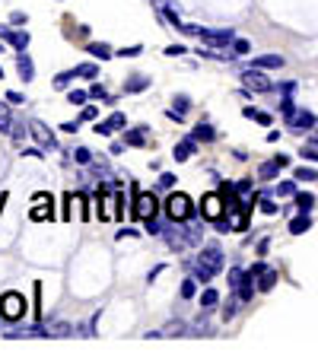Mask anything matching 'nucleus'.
Here are the masks:
<instances>
[{"label": "nucleus", "instance_id": "f257e3e1", "mask_svg": "<svg viewBox=\"0 0 318 356\" xmlns=\"http://www.w3.org/2000/svg\"><path fill=\"white\" fill-rule=\"evenodd\" d=\"M223 270V252L216 245H207L204 252L198 254V264H194V280L198 283H210L216 274Z\"/></svg>", "mask_w": 318, "mask_h": 356}, {"label": "nucleus", "instance_id": "f03ea898", "mask_svg": "<svg viewBox=\"0 0 318 356\" xmlns=\"http://www.w3.org/2000/svg\"><path fill=\"white\" fill-rule=\"evenodd\" d=\"M166 213H169V220H175V222H188L194 216L191 197H188V194H182V191L169 194V197H166Z\"/></svg>", "mask_w": 318, "mask_h": 356}, {"label": "nucleus", "instance_id": "7ed1b4c3", "mask_svg": "<svg viewBox=\"0 0 318 356\" xmlns=\"http://www.w3.org/2000/svg\"><path fill=\"white\" fill-rule=\"evenodd\" d=\"M0 315L7 321H19L26 315V296L22 293H3L0 296Z\"/></svg>", "mask_w": 318, "mask_h": 356}, {"label": "nucleus", "instance_id": "20e7f679", "mask_svg": "<svg viewBox=\"0 0 318 356\" xmlns=\"http://www.w3.org/2000/svg\"><path fill=\"white\" fill-rule=\"evenodd\" d=\"M223 213H226V200H223V194H204V204H200V216L210 222L223 220Z\"/></svg>", "mask_w": 318, "mask_h": 356}, {"label": "nucleus", "instance_id": "39448f33", "mask_svg": "<svg viewBox=\"0 0 318 356\" xmlns=\"http://www.w3.org/2000/svg\"><path fill=\"white\" fill-rule=\"evenodd\" d=\"M156 210H159V200H156V194H147V191H137V200H134V210L131 213L137 216V220H150V216H156Z\"/></svg>", "mask_w": 318, "mask_h": 356}, {"label": "nucleus", "instance_id": "423d86ee", "mask_svg": "<svg viewBox=\"0 0 318 356\" xmlns=\"http://www.w3.org/2000/svg\"><path fill=\"white\" fill-rule=\"evenodd\" d=\"M242 83H245L248 89H255V92H267V89H274V83H271L264 74H261V67H252V70H245V74H242Z\"/></svg>", "mask_w": 318, "mask_h": 356}, {"label": "nucleus", "instance_id": "0eeeda50", "mask_svg": "<svg viewBox=\"0 0 318 356\" xmlns=\"http://www.w3.org/2000/svg\"><path fill=\"white\" fill-rule=\"evenodd\" d=\"M283 118H287V124H293V127H299V131H309V127H315L318 124V118L315 115H312V111H305V108H293V111H287V115H283Z\"/></svg>", "mask_w": 318, "mask_h": 356}, {"label": "nucleus", "instance_id": "6e6552de", "mask_svg": "<svg viewBox=\"0 0 318 356\" xmlns=\"http://www.w3.org/2000/svg\"><path fill=\"white\" fill-rule=\"evenodd\" d=\"M200 38H204V44L220 48V44H230L236 35H232V29H200Z\"/></svg>", "mask_w": 318, "mask_h": 356}, {"label": "nucleus", "instance_id": "1a4fd4ad", "mask_svg": "<svg viewBox=\"0 0 318 356\" xmlns=\"http://www.w3.org/2000/svg\"><path fill=\"white\" fill-rule=\"evenodd\" d=\"M0 38L7 44H13V48H29V32H19V29H10V26H0Z\"/></svg>", "mask_w": 318, "mask_h": 356}, {"label": "nucleus", "instance_id": "9d476101", "mask_svg": "<svg viewBox=\"0 0 318 356\" xmlns=\"http://www.w3.org/2000/svg\"><path fill=\"white\" fill-rule=\"evenodd\" d=\"M29 131H32V137H35V140L42 143L45 149H54V147H58V140H54V134L48 131V127H45L42 121H29Z\"/></svg>", "mask_w": 318, "mask_h": 356}, {"label": "nucleus", "instance_id": "9b49d317", "mask_svg": "<svg viewBox=\"0 0 318 356\" xmlns=\"http://www.w3.org/2000/svg\"><path fill=\"white\" fill-rule=\"evenodd\" d=\"M280 169H287V156H274V159H267V163L258 169V175L264 178V181H271V178H277V172Z\"/></svg>", "mask_w": 318, "mask_h": 356}, {"label": "nucleus", "instance_id": "f8f14e48", "mask_svg": "<svg viewBox=\"0 0 318 356\" xmlns=\"http://www.w3.org/2000/svg\"><path fill=\"white\" fill-rule=\"evenodd\" d=\"M230 229L232 232H245V229H248V204H245V207L230 210Z\"/></svg>", "mask_w": 318, "mask_h": 356}, {"label": "nucleus", "instance_id": "ddd939ff", "mask_svg": "<svg viewBox=\"0 0 318 356\" xmlns=\"http://www.w3.org/2000/svg\"><path fill=\"white\" fill-rule=\"evenodd\" d=\"M194 149H198V140L194 137H185L182 143H175V149H172V156H175L178 163H185V159H191Z\"/></svg>", "mask_w": 318, "mask_h": 356}, {"label": "nucleus", "instance_id": "4468645a", "mask_svg": "<svg viewBox=\"0 0 318 356\" xmlns=\"http://www.w3.org/2000/svg\"><path fill=\"white\" fill-rule=\"evenodd\" d=\"M283 64H287V60H283L280 54H261V58H255L252 67H261V70H280Z\"/></svg>", "mask_w": 318, "mask_h": 356}, {"label": "nucleus", "instance_id": "2eb2a0df", "mask_svg": "<svg viewBox=\"0 0 318 356\" xmlns=\"http://www.w3.org/2000/svg\"><path fill=\"white\" fill-rule=\"evenodd\" d=\"M147 134H150V127H147V124L134 127V131H127V134H125V143H127V147H143V143H147Z\"/></svg>", "mask_w": 318, "mask_h": 356}, {"label": "nucleus", "instance_id": "dca6fc26", "mask_svg": "<svg viewBox=\"0 0 318 356\" xmlns=\"http://www.w3.org/2000/svg\"><path fill=\"white\" fill-rule=\"evenodd\" d=\"M150 86V74H134L125 80V92H143Z\"/></svg>", "mask_w": 318, "mask_h": 356}, {"label": "nucleus", "instance_id": "f3484780", "mask_svg": "<svg viewBox=\"0 0 318 356\" xmlns=\"http://www.w3.org/2000/svg\"><path fill=\"white\" fill-rule=\"evenodd\" d=\"M188 108H191L188 96H175V102H172V108H169V118H172V121H182V118L188 115Z\"/></svg>", "mask_w": 318, "mask_h": 356}, {"label": "nucleus", "instance_id": "a211bd4d", "mask_svg": "<svg viewBox=\"0 0 318 356\" xmlns=\"http://www.w3.org/2000/svg\"><path fill=\"white\" fill-rule=\"evenodd\" d=\"M242 115L248 121H258V124H271V115H267V111H261V108H255V105H245Z\"/></svg>", "mask_w": 318, "mask_h": 356}, {"label": "nucleus", "instance_id": "6ab92c4d", "mask_svg": "<svg viewBox=\"0 0 318 356\" xmlns=\"http://www.w3.org/2000/svg\"><path fill=\"white\" fill-rule=\"evenodd\" d=\"M29 216H32V220H54V207H51V200H45V204H35Z\"/></svg>", "mask_w": 318, "mask_h": 356}, {"label": "nucleus", "instance_id": "aec40b11", "mask_svg": "<svg viewBox=\"0 0 318 356\" xmlns=\"http://www.w3.org/2000/svg\"><path fill=\"white\" fill-rule=\"evenodd\" d=\"M86 51L93 54V58H102V60H109V58H115V51H111L105 42H93V44H86Z\"/></svg>", "mask_w": 318, "mask_h": 356}, {"label": "nucleus", "instance_id": "412c9836", "mask_svg": "<svg viewBox=\"0 0 318 356\" xmlns=\"http://www.w3.org/2000/svg\"><path fill=\"white\" fill-rule=\"evenodd\" d=\"M309 226H312V220H309V213L303 210L296 220L289 222V232H293V236H303V232H309Z\"/></svg>", "mask_w": 318, "mask_h": 356}, {"label": "nucleus", "instance_id": "4be33fe9", "mask_svg": "<svg viewBox=\"0 0 318 356\" xmlns=\"http://www.w3.org/2000/svg\"><path fill=\"white\" fill-rule=\"evenodd\" d=\"M16 67H19V76H22L26 83H29L32 76H35V67H32V60L26 58V54H19V58H16Z\"/></svg>", "mask_w": 318, "mask_h": 356}, {"label": "nucleus", "instance_id": "5701e85b", "mask_svg": "<svg viewBox=\"0 0 318 356\" xmlns=\"http://www.w3.org/2000/svg\"><path fill=\"white\" fill-rule=\"evenodd\" d=\"M191 137H194V140H204V143H207V140H214V137H216V131L207 124V121H200V124L194 127V134H191Z\"/></svg>", "mask_w": 318, "mask_h": 356}, {"label": "nucleus", "instance_id": "b1692460", "mask_svg": "<svg viewBox=\"0 0 318 356\" xmlns=\"http://www.w3.org/2000/svg\"><path fill=\"white\" fill-rule=\"evenodd\" d=\"M274 283H277V270H271V267H267L264 274L258 277V289H261V293H267V289H274Z\"/></svg>", "mask_w": 318, "mask_h": 356}, {"label": "nucleus", "instance_id": "393cba45", "mask_svg": "<svg viewBox=\"0 0 318 356\" xmlns=\"http://www.w3.org/2000/svg\"><path fill=\"white\" fill-rule=\"evenodd\" d=\"M77 74H80L83 80H96V76H99V67L93 64V60H86V64H80V67H77Z\"/></svg>", "mask_w": 318, "mask_h": 356}, {"label": "nucleus", "instance_id": "a878e982", "mask_svg": "<svg viewBox=\"0 0 318 356\" xmlns=\"http://www.w3.org/2000/svg\"><path fill=\"white\" fill-rule=\"evenodd\" d=\"M216 302H220V293H216V289H204V293H200V305H204V309H214Z\"/></svg>", "mask_w": 318, "mask_h": 356}, {"label": "nucleus", "instance_id": "bb28decb", "mask_svg": "<svg viewBox=\"0 0 318 356\" xmlns=\"http://www.w3.org/2000/svg\"><path fill=\"white\" fill-rule=\"evenodd\" d=\"M293 175H296V181H318V172L309 169V165H299Z\"/></svg>", "mask_w": 318, "mask_h": 356}, {"label": "nucleus", "instance_id": "cd10ccee", "mask_svg": "<svg viewBox=\"0 0 318 356\" xmlns=\"http://www.w3.org/2000/svg\"><path fill=\"white\" fill-rule=\"evenodd\" d=\"M296 207L309 213V210L315 207V197H312V194H303V191H296Z\"/></svg>", "mask_w": 318, "mask_h": 356}, {"label": "nucleus", "instance_id": "c85d7f7f", "mask_svg": "<svg viewBox=\"0 0 318 356\" xmlns=\"http://www.w3.org/2000/svg\"><path fill=\"white\" fill-rule=\"evenodd\" d=\"M77 76H80V74H77V67H74V70H64V74H58V76H54V86H58V89H64L67 83H70V80H77Z\"/></svg>", "mask_w": 318, "mask_h": 356}, {"label": "nucleus", "instance_id": "c756f323", "mask_svg": "<svg viewBox=\"0 0 318 356\" xmlns=\"http://www.w3.org/2000/svg\"><path fill=\"white\" fill-rule=\"evenodd\" d=\"M86 99H89V92H83V89H70L67 92V102L70 105H86Z\"/></svg>", "mask_w": 318, "mask_h": 356}, {"label": "nucleus", "instance_id": "7c9ffc66", "mask_svg": "<svg viewBox=\"0 0 318 356\" xmlns=\"http://www.w3.org/2000/svg\"><path fill=\"white\" fill-rule=\"evenodd\" d=\"M0 131H3V134L13 131V121H10V108H7V105H0Z\"/></svg>", "mask_w": 318, "mask_h": 356}, {"label": "nucleus", "instance_id": "2f4dec72", "mask_svg": "<svg viewBox=\"0 0 318 356\" xmlns=\"http://www.w3.org/2000/svg\"><path fill=\"white\" fill-rule=\"evenodd\" d=\"M137 54H143V44H131V48H118V51H115V58H137Z\"/></svg>", "mask_w": 318, "mask_h": 356}, {"label": "nucleus", "instance_id": "473e14b6", "mask_svg": "<svg viewBox=\"0 0 318 356\" xmlns=\"http://www.w3.org/2000/svg\"><path fill=\"white\" fill-rule=\"evenodd\" d=\"M89 99H102V102H115V99L105 92V86H99V83H93V89H89Z\"/></svg>", "mask_w": 318, "mask_h": 356}, {"label": "nucleus", "instance_id": "72a5a7b5", "mask_svg": "<svg viewBox=\"0 0 318 356\" xmlns=\"http://www.w3.org/2000/svg\"><path fill=\"white\" fill-rule=\"evenodd\" d=\"M109 127H111V131H125V127H127V118L121 115V111H115V115L109 118Z\"/></svg>", "mask_w": 318, "mask_h": 356}, {"label": "nucleus", "instance_id": "f704fd0d", "mask_svg": "<svg viewBox=\"0 0 318 356\" xmlns=\"http://www.w3.org/2000/svg\"><path fill=\"white\" fill-rule=\"evenodd\" d=\"M143 229H147L150 236H163V226H159V220H156V216H150V220H143Z\"/></svg>", "mask_w": 318, "mask_h": 356}, {"label": "nucleus", "instance_id": "c9c22d12", "mask_svg": "<svg viewBox=\"0 0 318 356\" xmlns=\"http://www.w3.org/2000/svg\"><path fill=\"white\" fill-rule=\"evenodd\" d=\"M239 302H242V299H230V302L223 305V321H230L232 315H236V312H239Z\"/></svg>", "mask_w": 318, "mask_h": 356}, {"label": "nucleus", "instance_id": "e433bc0d", "mask_svg": "<svg viewBox=\"0 0 318 356\" xmlns=\"http://www.w3.org/2000/svg\"><path fill=\"white\" fill-rule=\"evenodd\" d=\"M182 296H185V299L198 296V280H185V283H182Z\"/></svg>", "mask_w": 318, "mask_h": 356}, {"label": "nucleus", "instance_id": "4c0bfd02", "mask_svg": "<svg viewBox=\"0 0 318 356\" xmlns=\"http://www.w3.org/2000/svg\"><path fill=\"white\" fill-rule=\"evenodd\" d=\"M74 159H77V163H83V165H89V163H93V153H89L86 147H77L74 149Z\"/></svg>", "mask_w": 318, "mask_h": 356}, {"label": "nucleus", "instance_id": "58836bf2", "mask_svg": "<svg viewBox=\"0 0 318 356\" xmlns=\"http://www.w3.org/2000/svg\"><path fill=\"white\" fill-rule=\"evenodd\" d=\"M163 16H166V19H169V26H175V29H182V16H178L172 7H163Z\"/></svg>", "mask_w": 318, "mask_h": 356}, {"label": "nucleus", "instance_id": "ea45409f", "mask_svg": "<svg viewBox=\"0 0 318 356\" xmlns=\"http://www.w3.org/2000/svg\"><path fill=\"white\" fill-rule=\"evenodd\" d=\"M232 51H236V54H248V51H252V44L245 42V38H232Z\"/></svg>", "mask_w": 318, "mask_h": 356}, {"label": "nucleus", "instance_id": "a19ab883", "mask_svg": "<svg viewBox=\"0 0 318 356\" xmlns=\"http://www.w3.org/2000/svg\"><path fill=\"white\" fill-rule=\"evenodd\" d=\"M99 118V111L93 108V105H83V115H80V121H96Z\"/></svg>", "mask_w": 318, "mask_h": 356}, {"label": "nucleus", "instance_id": "79ce46f5", "mask_svg": "<svg viewBox=\"0 0 318 356\" xmlns=\"http://www.w3.org/2000/svg\"><path fill=\"white\" fill-rule=\"evenodd\" d=\"M7 102L10 105H22V102H26V96H22V92H16V89H10V92H7Z\"/></svg>", "mask_w": 318, "mask_h": 356}, {"label": "nucleus", "instance_id": "37998d69", "mask_svg": "<svg viewBox=\"0 0 318 356\" xmlns=\"http://www.w3.org/2000/svg\"><path fill=\"white\" fill-rule=\"evenodd\" d=\"M261 210H264V213H277L280 207H277V204H274L271 197H261Z\"/></svg>", "mask_w": 318, "mask_h": 356}, {"label": "nucleus", "instance_id": "c03bdc74", "mask_svg": "<svg viewBox=\"0 0 318 356\" xmlns=\"http://www.w3.org/2000/svg\"><path fill=\"white\" fill-rule=\"evenodd\" d=\"M299 153H303V159H312V163H318V147H303Z\"/></svg>", "mask_w": 318, "mask_h": 356}, {"label": "nucleus", "instance_id": "a18cd8bd", "mask_svg": "<svg viewBox=\"0 0 318 356\" xmlns=\"http://www.w3.org/2000/svg\"><path fill=\"white\" fill-rule=\"evenodd\" d=\"M10 22H13V26H26V22H29V16L16 10V13H10Z\"/></svg>", "mask_w": 318, "mask_h": 356}, {"label": "nucleus", "instance_id": "49530a36", "mask_svg": "<svg viewBox=\"0 0 318 356\" xmlns=\"http://www.w3.org/2000/svg\"><path fill=\"white\" fill-rule=\"evenodd\" d=\"M277 194H293V197H296V185H293V181H280Z\"/></svg>", "mask_w": 318, "mask_h": 356}, {"label": "nucleus", "instance_id": "de8ad7c7", "mask_svg": "<svg viewBox=\"0 0 318 356\" xmlns=\"http://www.w3.org/2000/svg\"><path fill=\"white\" fill-rule=\"evenodd\" d=\"M166 54H169V58H175V54H185V44H169V48H166Z\"/></svg>", "mask_w": 318, "mask_h": 356}, {"label": "nucleus", "instance_id": "09e8293b", "mask_svg": "<svg viewBox=\"0 0 318 356\" xmlns=\"http://www.w3.org/2000/svg\"><path fill=\"white\" fill-rule=\"evenodd\" d=\"M239 277H242V270H239V267H232V270H230V286L232 289L239 286Z\"/></svg>", "mask_w": 318, "mask_h": 356}, {"label": "nucleus", "instance_id": "8fccbe9b", "mask_svg": "<svg viewBox=\"0 0 318 356\" xmlns=\"http://www.w3.org/2000/svg\"><path fill=\"white\" fill-rule=\"evenodd\" d=\"M96 134L99 137H109V134H115V131L109 127V121H102V124H96Z\"/></svg>", "mask_w": 318, "mask_h": 356}, {"label": "nucleus", "instance_id": "3c124183", "mask_svg": "<svg viewBox=\"0 0 318 356\" xmlns=\"http://www.w3.org/2000/svg\"><path fill=\"white\" fill-rule=\"evenodd\" d=\"M159 185H163V188H172V185H175V175H169V172H166V175H159Z\"/></svg>", "mask_w": 318, "mask_h": 356}, {"label": "nucleus", "instance_id": "603ef678", "mask_svg": "<svg viewBox=\"0 0 318 356\" xmlns=\"http://www.w3.org/2000/svg\"><path fill=\"white\" fill-rule=\"evenodd\" d=\"M61 127H64L67 134H74V131H80V121H64V124H61Z\"/></svg>", "mask_w": 318, "mask_h": 356}, {"label": "nucleus", "instance_id": "864d4df0", "mask_svg": "<svg viewBox=\"0 0 318 356\" xmlns=\"http://www.w3.org/2000/svg\"><path fill=\"white\" fill-rule=\"evenodd\" d=\"M248 188H252V181L245 178V181H239V185H236V191H239V194H248Z\"/></svg>", "mask_w": 318, "mask_h": 356}, {"label": "nucleus", "instance_id": "5fc2aeb1", "mask_svg": "<svg viewBox=\"0 0 318 356\" xmlns=\"http://www.w3.org/2000/svg\"><path fill=\"white\" fill-rule=\"evenodd\" d=\"M45 200H51V194H45V191H38L35 197H32V204H45Z\"/></svg>", "mask_w": 318, "mask_h": 356}, {"label": "nucleus", "instance_id": "6e6d98bb", "mask_svg": "<svg viewBox=\"0 0 318 356\" xmlns=\"http://www.w3.org/2000/svg\"><path fill=\"white\" fill-rule=\"evenodd\" d=\"M22 156H35V159H42V149H35V147H29V149H22Z\"/></svg>", "mask_w": 318, "mask_h": 356}, {"label": "nucleus", "instance_id": "4d7b16f0", "mask_svg": "<svg viewBox=\"0 0 318 356\" xmlns=\"http://www.w3.org/2000/svg\"><path fill=\"white\" fill-rule=\"evenodd\" d=\"M54 334H61V337H67V334H70V325H58V331Z\"/></svg>", "mask_w": 318, "mask_h": 356}, {"label": "nucleus", "instance_id": "13d9d810", "mask_svg": "<svg viewBox=\"0 0 318 356\" xmlns=\"http://www.w3.org/2000/svg\"><path fill=\"white\" fill-rule=\"evenodd\" d=\"M0 42H3V38H0ZM0 51H3V44H0Z\"/></svg>", "mask_w": 318, "mask_h": 356}, {"label": "nucleus", "instance_id": "bf43d9fd", "mask_svg": "<svg viewBox=\"0 0 318 356\" xmlns=\"http://www.w3.org/2000/svg\"><path fill=\"white\" fill-rule=\"evenodd\" d=\"M0 76H3V67H0Z\"/></svg>", "mask_w": 318, "mask_h": 356}]
</instances>
